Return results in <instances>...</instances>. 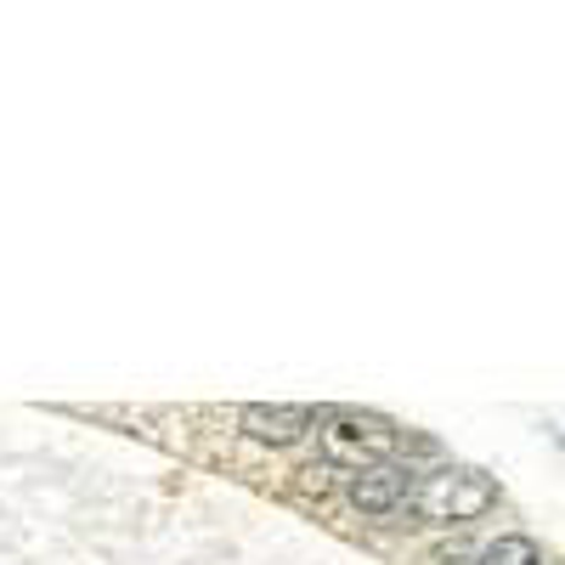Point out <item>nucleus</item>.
I'll return each mask as SVG.
<instances>
[{
	"label": "nucleus",
	"instance_id": "f03ea898",
	"mask_svg": "<svg viewBox=\"0 0 565 565\" xmlns=\"http://www.w3.org/2000/svg\"><path fill=\"white\" fill-rule=\"evenodd\" d=\"M322 458L328 463H345V469H373V463H391L396 452V424L380 413H328L322 418Z\"/></svg>",
	"mask_w": 565,
	"mask_h": 565
},
{
	"label": "nucleus",
	"instance_id": "20e7f679",
	"mask_svg": "<svg viewBox=\"0 0 565 565\" xmlns=\"http://www.w3.org/2000/svg\"><path fill=\"white\" fill-rule=\"evenodd\" d=\"M407 492H413V469H402V463H373V469H356V481H351V503L362 509V514H396L402 503H407Z\"/></svg>",
	"mask_w": 565,
	"mask_h": 565
},
{
	"label": "nucleus",
	"instance_id": "39448f33",
	"mask_svg": "<svg viewBox=\"0 0 565 565\" xmlns=\"http://www.w3.org/2000/svg\"><path fill=\"white\" fill-rule=\"evenodd\" d=\"M476 565H543V548H537L532 537H521V532H509V537L487 543V548L476 554Z\"/></svg>",
	"mask_w": 565,
	"mask_h": 565
},
{
	"label": "nucleus",
	"instance_id": "423d86ee",
	"mask_svg": "<svg viewBox=\"0 0 565 565\" xmlns=\"http://www.w3.org/2000/svg\"><path fill=\"white\" fill-rule=\"evenodd\" d=\"M463 559H469L463 548H441V554H436V565H463Z\"/></svg>",
	"mask_w": 565,
	"mask_h": 565
},
{
	"label": "nucleus",
	"instance_id": "f257e3e1",
	"mask_svg": "<svg viewBox=\"0 0 565 565\" xmlns=\"http://www.w3.org/2000/svg\"><path fill=\"white\" fill-rule=\"evenodd\" d=\"M407 503L418 526H469L498 503V487L481 469H436V476H424L407 492Z\"/></svg>",
	"mask_w": 565,
	"mask_h": 565
},
{
	"label": "nucleus",
	"instance_id": "7ed1b4c3",
	"mask_svg": "<svg viewBox=\"0 0 565 565\" xmlns=\"http://www.w3.org/2000/svg\"><path fill=\"white\" fill-rule=\"evenodd\" d=\"M244 436L260 441V447H300L311 430H317V413L311 407H289V402H255L238 413Z\"/></svg>",
	"mask_w": 565,
	"mask_h": 565
}]
</instances>
